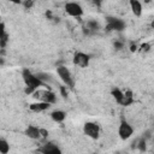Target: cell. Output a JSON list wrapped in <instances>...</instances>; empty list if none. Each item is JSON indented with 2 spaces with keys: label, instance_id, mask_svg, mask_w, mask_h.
Wrapping results in <instances>:
<instances>
[{
  "label": "cell",
  "instance_id": "18",
  "mask_svg": "<svg viewBox=\"0 0 154 154\" xmlns=\"http://www.w3.org/2000/svg\"><path fill=\"white\" fill-rule=\"evenodd\" d=\"M149 47H150V46H149V43H143V45L141 46V48H142V51H143V52L149 51Z\"/></svg>",
  "mask_w": 154,
  "mask_h": 154
},
{
  "label": "cell",
  "instance_id": "10",
  "mask_svg": "<svg viewBox=\"0 0 154 154\" xmlns=\"http://www.w3.org/2000/svg\"><path fill=\"white\" fill-rule=\"evenodd\" d=\"M49 107H51V105H48V103H46V102H41V101H36V102H32V103L29 105L30 111L36 112V113L45 112V111H47Z\"/></svg>",
  "mask_w": 154,
  "mask_h": 154
},
{
  "label": "cell",
  "instance_id": "7",
  "mask_svg": "<svg viewBox=\"0 0 154 154\" xmlns=\"http://www.w3.org/2000/svg\"><path fill=\"white\" fill-rule=\"evenodd\" d=\"M89 61H90L89 55L83 52H76L73 55V64L79 67H87L89 65Z\"/></svg>",
  "mask_w": 154,
  "mask_h": 154
},
{
  "label": "cell",
  "instance_id": "12",
  "mask_svg": "<svg viewBox=\"0 0 154 154\" xmlns=\"http://www.w3.org/2000/svg\"><path fill=\"white\" fill-rule=\"evenodd\" d=\"M51 118H52V120H54L55 123H61V122L65 120L66 113H65L64 111H61V109H55V111H53V112L51 113Z\"/></svg>",
  "mask_w": 154,
  "mask_h": 154
},
{
  "label": "cell",
  "instance_id": "4",
  "mask_svg": "<svg viewBox=\"0 0 154 154\" xmlns=\"http://www.w3.org/2000/svg\"><path fill=\"white\" fill-rule=\"evenodd\" d=\"M83 132L88 137H90L93 140H96V138H99V135H100V128L94 122H87L83 125Z\"/></svg>",
  "mask_w": 154,
  "mask_h": 154
},
{
  "label": "cell",
  "instance_id": "15",
  "mask_svg": "<svg viewBox=\"0 0 154 154\" xmlns=\"http://www.w3.org/2000/svg\"><path fill=\"white\" fill-rule=\"evenodd\" d=\"M10 152V144L6 140L0 138V154H8Z\"/></svg>",
  "mask_w": 154,
  "mask_h": 154
},
{
  "label": "cell",
  "instance_id": "3",
  "mask_svg": "<svg viewBox=\"0 0 154 154\" xmlns=\"http://www.w3.org/2000/svg\"><path fill=\"white\" fill-rule=\"evenodd\" d=\"M57 73L59 76V78L61 79V82L67 85V87H72L73 85V79H72V75L70 72V70L66 66H58L57 67Z\"/></svg>",
  "mask_w": 154,
  "mask_h": 154
},
{
  "label": "cell",
  "instance_id": "11",
  "mask_svg": "<svg viewBox=\"0 0 154 154\" xmlns=\"http://www.w3.org/2000/svg\"><path fill=\"white\" fill-rule=\"evenodd\" d=\"M129 5H130V10L134 13V16H136V17H141L142 16L143 7H142V4L138 0H130Z\"/></svg>",
  "mask_w": 154,
  "mask_h": 154
},
{
  "label": "cell",
  "instance_id": "14",
  "mask_svg": "<svg viewBox=\"0 0 154 154\" xmlns=\"http://www.w3.org/2000/svg\"><path fill=\"white\" fill-rule=\"evenodd\" d=\"M134 102V97H132V94L130 91H125L124 93V96H123V100L120 102V105L123 106H129Z\"/></svg>",
  "mask_w": 154,
  "mask_h": 154
},
{
  "label": "cell",
  "instance_id": "19",
  "mask_svg": "<svg viewBox=\"0 0 154 154\" xmlns=\"http://www.w3.org/2000/svg\"><path fill=\"white\" fill-rule=\"evenodd\" d=\"M37 154H40V153H37Z\"/></svg>",
  "mask_w": 154,
  "mask_h": 154
},
{
  "label": "cell",
  "instance_id": "13",
  "mask_svg": "<svg viewBox=\"0 0 154 154\" xmlns=\"http://www.w3.org/2000/svg\"><path fill=\"white\" fill-rule=\"evenodd\" d=\"M125 26L124 22L117 18L109 19V24H108V29H113V30H123Z\"/></svg>",
  "mask_w": 154,
  "mask_h": 154
},
{
  "label": "cell",
  "instance_id": "8",
  "mask_svg": "<svg viewBox=\"0 0 154 154\" xmlns=\"http://www.w3.org/2000/svg\"><path fill=\"white\" fill-rule=\"evenodd\" d=\"M25 135L31 140H40L41 138V129L35 125H29L25 129Z\"/></svg>",
  "mask_w": 154,
  "mask_h": 154
},
{
  "label": "cell",
  "instance_id": "16",
  "mask_svg": "<svg viewBox=\"0 0 154 154\" xmlns=\"http://www.w3.org/2000/svg\"><path fill=\"white\" fill-rule=\"evenodd\" d=\"M112 96L116 99V101L118 102V103H120L122 102V100H123V96H124V93L122 91V90H119V89H112Z\"/></svg>",
  "mask_w": 154,
  "mask_h": 154
},
{
  "label": "cell",
  "instance_id": "9",
  "mask_svg": "<svg viewBox=\"0 0 154 154\" xmlns=\"http://www.w3.org/2000/svg\"><path fill=\"white\" fill-rule=\"evenodd\" d=\"M41 154H63L60 148L54 143H46L41 148Z\"/></svg>",
  "mask_w": 154,
  "mask_h": 154
},
{
  "label": "cell",
  "instance_id": "1",
  "mask_svg": "<svg viewBox=\"0 0 154 154\" xmlns=\"http://www.w3.org/2000/svg\"><path fill=\"white\" fill-rule=\"evenodd\" d=\"M22 77H23V81H24V83L26 85V89H25L26 94H32L36 89H40V87H45L46 85L36 75H34L31 71H29L26 69L23 70Z\"/></svg>",
  "mask_w": 154,
  "mask_h": 154
},
{
  "label": "cell",
  "instance_id": "17",
  "mask_svg": "<svg viewBox=\"0 0 154 154\" xmlns=\"http://www.w3.org/2000/svg\"><path fill=\"white\" fill-rule=\"evenodd\" d=\"M88 26H89V29H91V30H97L99 24H97L96 22H89V23H88Z\"/></svg>",
  "mask_w": 154,
  "mask_h": 154
},
{
  "label": "cell",
  "instance_id": "2",
  "mask_svg": "<svg viewBox=\"0 0 154 154\" xmlns=\"http://www.w3.org/2000/svg\"><path fill=\"white\" fill-rule=\"evenodd\" d=\"M32 97L36 99L37 101L46 102L48 105H52V103L57 102V95L53 91L48 90V89H36L32 93Z\"/></svg>",
  "mask_w": 154,
  "mask_h": 154
},
{
  "label": "cell",
  "instance_id": "5",
  "mask_svg": "<svg viewBox=\"0 0 154 154\" xmlns=\"http://www.w3.org/2000/svg\"><path fill=\"white\" fill-rule=\"evenodd\" d=\"M65 12L71 17L78 18V17H81L83 14V7L78 2H73V1L66 2L65 4Z\"/></svg>",
  "mask_w": 154,
  "mask_h": 154
},
{
  "label": "cell",
  "instance_id": "6",
  "mask_svg": "<svg viewBox=\"0 0 154 154\" xmlns=\"http://www.w3.org/2000/svg\"><path fill=\"white\" fill-rule=\"evenodd\" d=\"M132 134H134V128H132V125H131L130 123L123 120V122L120 123L119 128H118V135H119V137H120L123 141H126V140H129V138L132 136Z\"/></svg>",
  "mask_w": 154,
  "mask_h": 154
}]
</instances>
